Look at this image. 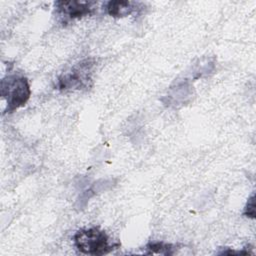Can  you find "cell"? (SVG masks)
Segmentation results:
<instances>
[{
  "mask_svg": "<svg viewBox=\"0 0 256 256\" xmlns=\"http://www.w3.org/2000/svg\"><path fill=\"white\" fill-rule=\"evenodd\" d=\"M77 250L85 255L101 256L117 249L120 244L111 241L108 234L99 227L79 229L73 236Z\"/></svg>",
  "mask_w": 256,
  "mask_h": 256,
  "instance_id": "cell-1",
  "label": "cell"
},
{
  "mask_svg": "<svg viewBox=\"0 0 256 256\" xmlns=\"http://www.w3.org/2000/svg\"><path fill=\"white\" fill-rule=\"evenodd\" d=\"M1 97L6 101L4 114H10L25 106L31 95L30 84L24 75L9 74L1 80Z\"/></svg>",
  "mask_w": 256,
  "mask_h": 256,
  "instance_id": "cell-2",
  "label": "cell"
},
{
  "mask_svg": "<svg viewBox=\"0 0 256 256\" xmlns=\"http://www.w3.org/2000/svg\"><path fill=\"white\" fill-rule=\"evenodd\" d=\"M95 62L86 58L64 72L57 80L56 89L62 92L88 90L93 85V71Z\"/></svg>",
  "mask_w": 256,
  "mask_h": 256,
  "instance_id": "cell-3",
  "label": "cell"
},
{
  "mask_svg": "<svg viewBox=\"0 0 256 256\" xmlns=\"http://www.w3.org/2000/svg\"><path fill=\"white\" fill-rule=\"evenodd\" d=\"M96 2L94 1H77V0H60L54 3L55 13L58 21L63 24H69L75 20L82 19L94 12Z\"/></svg>",
  "mask_w": 256,
  "mask_h": 256,
  "instance_id": "cell-4",
  "label": "cell"
},
{
  "mask_svg": "<svg viewBox=\"0 0 256 256\" xmlns=\"http://www.w3.org/2000/svg\"><path fill=\"white\" fill-rule=\"evenodd\" d=\"M142 8V3L129 0H111L105 5V10L108 15L114 18H123L139 11Z\"/></svg>",
  "mask_w": 256,
  "mask_h": 256,
  "instance_id": "cell-5",
  "label": "cell"
},
{
  "mask_svg": "<svg viewBox=\"0 0 256 256\" xmlns=\"http://www.w3.org/2000/svg\"><path fill=\"white\" fill-rule=\"evenodd\" d=\"M145 254H160V255H174L177 252L178 245L165 243L162 241L158 242H149L146 245Z\"/></svg>",
  "mask_w": 256,
  "mask_h": 256,
  "instance_id": "cell-6",
  "label": "cell"
},
{
  "mask_svg": "<svg viewBox=\"0 0 256 256\" xmlns=\"http://www.w3.org/2000/svg\"><path fill=\"white\" fill-rule=\"evenodd\" d=\"M243 215L246 217H249L251 219L255 218V195H254V193L248 198V201L244 208Z\"/></svg>",
  "mask_w": 256,
  "mask_h": 256,
  "instance_id": "cell-7",
  "label": "cell"
}]
</instances>
